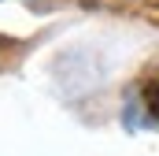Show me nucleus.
Here are the masks:
<instances>
[{
	"instance_id": "nucleus-2",
	"label": "nucleus",
	"mask_w": 159,
	"mask_h": 156,
	"mask_svg": "<svg viewBox=\"0 0 159 156\" xmlns=\"http://www.w3.org/2000/svg\"><path fill=\"white\" fill-rule=\"evenodd\" d=\"M152 11H156V15H159V0H156V4H152Z\"/></svg>"
},
{
	"instance_id": "nucleus-1",
	"label": "nucleus",
	"mask_w": 159,
	"mask_h": 156,
	"mask_svg": "<svg viewBox=\"0 0 159 156\" xmlns=\"http://www.w3.org/2000/svg\"><path fill=\"white\" fill-rule=\"evenodd\" d=\"M144 104H148V112L159 119V82H148V85H144Z\"/></svg>"
}]
</instances>
